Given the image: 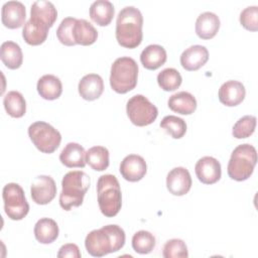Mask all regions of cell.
<instances>
[{"instance_id": "obj_1", "label": "cell", "mask_w": 258, "mask_h": 258, "mask_svg": "<svg viewBox=\"0 0 258 258\" xmlns=\"http://www.w3.org/2000/svg\"><path fill=\"white\" fill-rule=\"evenodd\" d=\"M125 244V232L118 225H107L101 229L91 231L85 246L88 253L94 257H102L119 251Z\"/></svg>"}, {"instance_id": "obj_2", "label": "cell", "mask_w": 258, "mask_h": 258, "mask_svg": "<svg viewBox=\"0 0 258 258\" xmlns=\"http://www.w3.org/2000/svg\"><path fill=\"white\" fill-rule=\"evenodd\" d=\"M143 16L140 10L134 6L124 7L116 20V39L126 48L137 47L143 37Z\"/></svg>"}, {"instance_id": "obj_3", "label": "cell", "mask_w": 258, "mask_h": 258, "mask_svg": "<svg viewBox=\"0 0 258 258\" xmlns=\"http://www.w3.org/2000/svg\"><path fill=\"white\" fill-rule=\"evenodd\" d=\"M90 176L82 170H73L64 174L61 180L59 206L64 211L83 204L84 197L90 187Z\"/></svg>"}, {"instance_id": "obj_4", "label": "cell", "mask_w": 258, "mask_h": 258, "mask_svg": "<svg viewBox=\"0 0 258 258\" xmlns=\"http://www.w3.org/2000/svg\"><path fill=\"white\" fill-rule=\"evenodd\" d=\"M98 205L101 213L108 217H115L122 207L120 183L113 174H103L97 181Z\"/></svg>"}, {"instance_id": "obj_5", "label": "cell", "mask_w": 258, "mask_h": 258, "mask_svg": "<svg viewBox=\"0 0 258 258\" xmlns=\"http://www.w3.org/2000/svg\"><path fill=\"white\" fill-rule=\"evenodd\" d=\"M138 64L132 57L121 56L111 67L110 86L118 94H126L137 85Z\"/></svg>"}, {"instance_id": "obj_6", "label": "cell", "mask_w": 258, "mask_h": 258, "mask_svg": "<svg viewBox=\"0 0 258 258\" xmlns=\"http://www.w3.org/2000/svg\"><path fill=\"white\" fill-rule=\"evenodd\" d=\"M257 163V151L249 143L238 145L232 152L228 162V175L237 181L248 179Z\"/></svg>"}, {"instance_id": "obj_7", "label": "cell", "mask_w": 258, "mask_h": 258, "mask_svg": "<svg viewBox=\"0 0 258 258\" xmlns=\"http://www.w3.org/2000/svg\"><path fill=\"white\" fill-rule=\"evenodd\" d=\"M28 136L34 146L42 153L54 152L61 141L60 133L50 124L36 121L28 127Z\"/></svg>"}, {"instance_id": "obj_8", "label": "cell", "mask_w": 258, "mask_h": 258, "mask_svg": "<svg viewBox=\"0 0 258 258\" xmlns=\"http://www.w3.org/2000/svg\"><path fill=\"white\" fill-rule=\"evenodd\" d=\"M4 211L7 217L13 221L22 220L29 212V205L26 201L23 188L15 182L4 185L2 190Z\"/></svg>"}, {"instance_id": "obj_9", "label": "cell", "mask_w": 258, "mask_h": 258, "mask_svg": "<svg viewBox=\"0 0 258 258\" xmlns=\"http://www.w3.org/2000/svg\"><path fill=\"white\" fill-rule=\"evenodd\" d=\"M126 112L129 120L139 127L150 125L155 121L158 115L156 106L143 95L131 97L127 102Z\"/></svg>"}, {"instance_id": "obj_10", "label": "cell", "mask_w": 258, "mask_h": 258, "mask_svg": "<svg viewBox=\"0 0 258 258\" xmlns=\"http://www.w3.org/2000/svg\"><path fill=\"white\" fill-rule=\"evenodd\" d=\"M30 194L35 204L47 205L55 198V181L49 175H38L31 183Z\"/></svg>"}, {"instance_id": "obj_11", "label": "cell", "mask_w": 258, "mask_h": 258, "mask_svg": "<svg viewBox=\"0 0 258 258\" xmlns=\"http://www.w3.org/2000/svg\"><path fill=\"white\" fill-rule=\"evenodd\" d=\"M191 184L189 171L181 166L172 168L166 176V187L173 196H184L189 191Z\"/></svg>"}, {"instance_id": "obj_12", "label": "cell", "mask_w": 258, "mask_h": 258, "mask_svg": "<svg viewBox=\"0 0 258 258\" xmlns=\"http://www.w3.org/2000/svg\"><path fill=\"white\" fill-rule=\"evenodd\" d=\"M119 170L124 179L131 182L139 181L146 174V161L140 155L129 154L121 161Z\"/></svg>"}, {"instance_id": "obj_13", "label": "cell", "mask_w": 258, "mask_h": 258, "mask_svg": "<svg viewBox=\"0 0 258 258\" xmlns=\"http://www.w3.org/2000/svg\"><path fill=\"white\" fill-rule=\"evenodd\" d=\"M195 171L199 180L205 184L216 183L221 178L222 174L220 162L212 156L200 158L196 163Z\"/></svg>"}, {"instance_id": "obj_14", "label": "cell", "mask_w": 258, "mask_h": 258, "mask_svg": "<svg viewBox=\"0 0 258 258\" xmlns=\"http://www.w3.org/2000/svg\"><path fill=\"white\" fill-rule=\"evenodd\" d=\"M26 18V9L19 1H8L3 4L1 10V20L5 27L15 29L21 27Z\"/></svg>"}, {"instance_id": "obj_15", "label": "cell", "mask_w": 258, "mask_h": 258, "mask_svg": "<svg viewBox=\"0 0 258 258\" xmlns=\"http://www.w3.org/2000/svg\"><path fill=\"white\" fill-rule=\"evenodd\" d=\"M246 90L241 82L230 80L224 83L219 89L220 102L228 107H234L239 105L245 99Z\"/></svg>"}, {"instance_id": "obj_16", "label": "cell", "mask_w": 258, "mask_h": 258, "mask_svg": "<svg viewBox=\"0 0 258 258\" xmlns=\"http://www.w3.org/2000/svg\"><path fill=\"white\" fill-rule=\"evenodd\" d=\"M49 26L42 20L31 17L25 22L22 29V36L26 43L39 45L46 40Z\"/></svg>"}, {"instance_id": "obj_17", "label": "cell", "mask_w": 258, "mask_h": 258, "mask_svg": "<svg viewBox=\"0 0 258 258\" xmlns=\"http://www.w3.org/2000/svg\"><path fill=\"white\" fill-rule=\"evenodd\" d=\"M209 59V51L204 45L195 44L187 47L180 55L181 67L189 72L198 71Z\"/></svg>"}, {"instance_id": "obj_18", "label": "cell", "mask_w": 258, "mask_h": 258, "mask_svg": "<svg viewBox=\"0 0 258 258\" xmlns=\"http://www.w3.org/2000/svg\"><path fill=\"white\" fill-rule=\"evenodd\" d=\"M80 96L87 101H94L101 97L104 91V82L101 76L97 74H88L79 82L78 86Z\"/></svg>"}, {"instance_id": "obj_19", "label": "cell", "mask_w": 258, "mask_h": 258, "mask_svg": "<svg viewBox=\"0 0 258 258\" xmlns=\"http://www.w3.org/2000/svg\"><path fill=\"white\" fill-rule=\"evenodd\" d=\"M220 28V19L213 12H204L200 14L196 21V33L202 39L213 38Z\"/></svg>"}, {"instance_id": "obj_20", "label": "cell", "mask_w": 258, "mask_h": 258, "mask_svg": "<svg viewBox=\"0 0 258 258\" xmlns=\"http://www.w3.org/2000/svg\"><path fill=\"white\" fill-rule=\"evenodd\" d=\"M60 162L70 168L85 167L86 151L82 145L76 142L68 143L59 154Z\"/></svg>"}, {"instance_id": "obj_21", "label": "cell", "mask_w": 258, "mask_h": 258, "mask_svg": "<svg viewBox=\"0 0 258 258\" xmlns=\"http://www.w3.org/2000/svg\"><path fill=\"white\" fill-rule=\"evenodd\" d=\"M167 105L169 109L181 115H190L197 109V100L188 92L181 91L171 95L168 99Z\"/></svg>"}, {"instance_id": "obj_22", "label": "cell", "mask_w": 258, "mask_h": 258, "mask_svg": "<svg viewBox=\"0 0 258 258\" xmlns=\"http://www.w3.org/2000/svg\"><path fill=\"white\" fill-rule=\"evenodd\" d=\"M166 50L159 44H150L146 46L141 54L140 61L142 66L150 71H155L166 61Z\"/></svg>"}, {"instance_id": "obj_23", "label": "cell", "mask_w": 258, "mask_h": 258, "mask_svg": "<svg viewBox=\"0 0 258 258\" xmlns=\"http://www.w3.org/2000/svg\"><path fill=\"white\" fill-rule=\"evenodd\" d=\"M36 89L40 97L51 101L60 97L62 93V84L56 76L44 75L38 80Z\"/></svg>"}, {"instance_id": "obj_24", "label": "cell", "mask_w": 258, "mask_h": 258, "mask_svg": "<svg viewBox=\"0 0 258 258\" xmlns=\"http://www.w3.org/2000/svg\"><path fill=\"white\" fill-rule=\"evenodd\" d=\"M114 5L108 0H97L90 7L91 19L100 26H107L114 17Z\"/></svg>"}, {"instance_id": "obj_25", "label": "cell", "mask_w": 258, "mask_h": 258, "mask_svg": "<svg viewBox=\"0 0 258 258\" xmlns=\"http://www.w3.org/2000/svg\"><path fill=\"white\" fill-rule=\"evenodd\" d=\"M58 226L56 222L49 218H41L34 226L35 239L41 244H50L58 236Z\"/></svg>"}, {"instance_id": "obj_26", "label": "cell", "mask_w": 258, "mask_h": 258, "mask_svg": "<svg viewBox=\"0 0 258 258\" xmlns=\"http://www.w3.org/2000/svg\"><path fill=\"white\" fill-rule=\"evenodd\" d=\"M0 58L6 68L16 70L22 64L23 53L16 42L8 40L1 44Z\"/></svg>"}, {"instance_id": "obj_27", "label": "cell", "mask_w": 258, "mask_h": 258, "mask_svg": "<svg viewBox=\"0 0 258 258\" xmlns=\"http://www.w3.org/2000/svg\"><path fill=\"white\" fill-rule=\"evenodd\" d=\"M74 38L77 44L91 45L97 40L98 31L86 19H77L74 25Z\"/></svg>"}, {"instance_id": "obj_28", "label": "cell", "mask_w": 258, "mask_h": 258, "mask_svg": "<svg viewBox=\"0 0 258 258\" xmlns=\"http://www.w3.org/2000/svg\"><path fill=\"white\" fill-rule=\"evenodd\" d=\"M30 16L42 20L50 28L57 18V11L51 2L39 0L33 2L31 5Z\"/></svg>"}, {"instance_id": "obj_29", "label": "cell", "mask_w": 258, "mask_h": 258, "mask_svg": "<svg viewBox=\"0 0 258 258\" xmlns=\"http://www.w3.org/2000/svg\"><path fill=\"white\" fill-rule=\"evenodd\" d=\"M3 105L8 115L13 118H21L26 112L25 99L17 91L8 92L3 99Z\"/></svg>"}, {"instance_id": "obj_30", "label": "cell", "mask_w": 258, "mask_h": 258, "mask_svg": "<svg viewBox=\"0 0 258 258\" xmlns=\"http://www.w3.org/2000/svg\"><path fill=\"white\" fill-rule=\"evenodd\" d=\"M86 163L94 170L103 171L109 166V150L104 146H93L86 152Z\"/></svg>"}, {"instance_id": "obj_31", "label": "cell", "mask_w": 258, "mask_h": 258, "mask_svg": "<svg viewBox=\"0 0 258 258\" xmlns=\"http://www.w3.org/2000/svg\"><path fill=\"white\" fill-rule=\"evenodd\" d=\"M181 82V75L173 68H166L157 75L158 86L166 92L175 91L180 87Z\"/></svg>"}, {"instance_id": "obj_32", "label": "cell", "mask_w": 258, "mask_h": 258, "mask_svg": "<svg viewBox=\"0 0 258 258\" xmlns=\"http://www.w3.org/2000/svg\"><path fill=\"white\" fill-rule=\"evenodd\" d=\"M155 237L148 231L141 230L132 237V248L139 254H148L155 247Z\"/></svg>"}, {"instance_id": "obj_33", "label": "cell", "mask_w": 258, "mask_h": 258, "mask_svg": "<svg viewBox=\"0 0 258 258\" xmlns=\"http://www.w3.org/2000/svg\"><path fill=\"white\" fill-rule=\"evenodd\" d=\"M160 127L165 130L167 134H169L174 139L181 138L185 132H186V123L183 119L174 116V115H168L165 116L161 122Z\"/></svg>"}, {"instance_id": "obj_34", "label": "cell", "mask_w": 258, "mask_h": 258, "mask_svg": "<svg viewBox=\"0 0 258 258\" xmlns=\"http://www.w3.org/2000/svg\"><path fill=\"white\" fill-rule=\"evenodd\" d=\"M257 119L255 116L246 115L241 117L233 126L232 134L237 139H243L250 137L256 128Z\"/></svg>"}, {"instance_id": "obj_35", "label": "cell", "mask_w": 258, "mask_h": 258, "mask_svg": "<svg viewBox=\"0 0 258 258\" xmlns=\"http://www.w3.org/2000/svg\"><path fill=\"white\" fill-rule=\"evenodd\" d=\"M77 18L74 17H66L61 20L59 26L56 29V36L60 43L73 46L76 45V41L74 38V25Z\"/></svg>"}, {"instance_id": "obj_36", "label": "cell", "mask_w": 258, "mask_h": 258, "mask_svg": "<svg viewBox=\"0 0 258 258\" xmlns=\"http://www.w3.org/2000/svg\"><path fill=\"white\" fill-rule=\"evenodd\" d=\"M164 258H186L188 256L187 247L180 239L168 240L162 249Z\"/></svg>"}, {"instance_id": "obj_37", "label": "cell", "mask_w": 258, "mask_h": 258, "mask_svg": "<svg viewBox=\"0 0 258 258\" xmlns=\"http://www.w3.org/2000/svg\"><path fill=\"white\" fill-rule=\"evenodd\" d=\"M241 25L250 31L258 30V7L249 6L240 13Z\"/></svg>"}, {"instance_id": "obj_38", "label": "cell", "mask_w": 258, "mask_h": 258, "mask_svg": "<svg viewBox=\"0 0 258 258\" xmlns=\"http://www.w3.org/2000/svg\"><path fill=\"white\" fill-rule=\"evenodd\" d=\"M57 257L58 258H81V252L79 247L76 244L73 243H68L62 245L58 252H57Z\"/></svg>"}]
</instances>
